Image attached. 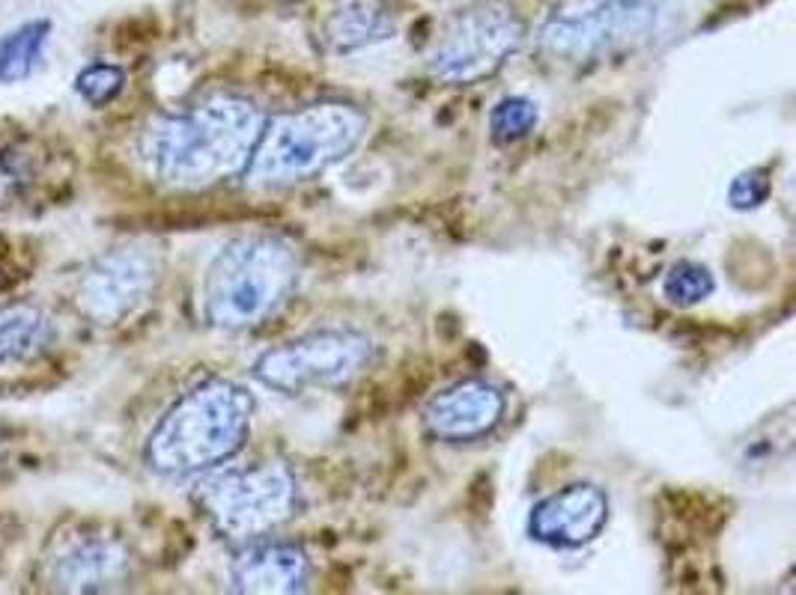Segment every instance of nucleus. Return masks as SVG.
<instances>
[{"label":"nucleus","instance_id":"nucleus-1","mask_svg":"<svg viewBox=\"0 0 796 595\" xmlns=\"http://www.w3.org/2000/svg\"><path fill=\"white\" fill-rule=\"evenodd\" d=\"M266 116L242 96H212L150 125L141 153L158 182L200 191L245 173Z\"/></svg>","mask_w":796,"mask_h":595},{"label":"nucleus","instance_id":"nucleus-2","mask_svg":"<svg viewBox=\"0 0 796 595\" xmlns=\"http://www.w3.org/2000/svg\"><path fill=\"white\" fill-rule=\"evenodd\" d=\"M254 396L230 379H207L167 408L146 441V464L191 476L233 459L251 435Z\"/></svg>","mask_w":796,"mask_h":595},{"label":"nucleus","instance_id":"nucleus-3","mask_svg":"<svg viewBox=\"0 0 796 595\" xmlns=\"http://www.w3.org/2000/svg\"><path fill=\"white\" fill-rule=\"evenodd\" d=\"M367 116L346 102H317L263 123L245 186L287 188L325 173L362 144Z\"/></svg>","mask_w":796,"mask_h":595},{"label":"nucleus","instance_id":"nucleus-4","mask_svg":"<svg viewBox=\"0 0 796 595\" xmlns=\"http://www.w3.org/2000/svg\"><path fill=\"white\" fill-rule=\"evenodd\" d=\"M296 247L278 236H242L218 250L203 280V316L221 330L257 328L299 283Z\"/></svg>","mask_w":796,"mask_h":595},{"label":"nucleus","instance_id":"nucleus-5","mask_svg":"<svg viewBox=\"0 0 796 595\" xmlns=\"http://www.w3.org/2000/svg\"><path fill=\"white\" fill-rule=\"evenodd\" d=\"M662 19L665 0H559L540 24L538 45L561 66H594L651 42Z\"/></svg>","mask_w":796,"mask_h":595},{"label":"nucleus","instance_id":"nucleus-6","mask_svg":"<svg viewBox=\"0 0 796 595\" xmlns=\"http://www.w3.org/2000/svg\"><path fill=\"white\" fill-rule=\"evenodd\" d=\"M197 503L224 539L257 542L296 515L299 485L287 464L259 462L203 480Z\"/></svg>","mask_w":796,"mask_h":595},{"label":"nucleus","instance_id":"nucleus-7","mask_svg":"<svg viewBox=\"0 0 796 595\" xmlns=\"http://www.w3.org/2000/svg\"><path fill=\"white\" fill-rule=\"evenodd\" d=\"M371 360L373 343L367 334L325 328L263 351L251 372L263 388L284 396H299L305 391L350 384L371 367Z\"/></svg>","mask_w":796,"mask_h":595},{"label":"nucleus","instance_id":"nucleus-8","mask_svg":"<svg viewBox=\"0 0 796 595\" xmlns=\"http://www.w3.org/2000/svg\"><path fill=\"white\" fill-rule=\"evenodd\" d=\"M526 24L507 3H480L447 24L427 54L435 81L466 87L496 75L517 52Z\"/></svg>","mask_w":796,"mask_h":595},{"label":"nucleus","instance_id":"nucleus-9","mask_svg":"<svg viewBox=\"0 0 796 595\" xmlns=\"http://www.w3.org/2000/svg\"><path fill=\"white\" fill-rule=\"evenodd\" d=\"M158 280V257L150 247H117L96 259L78 283V307L96 325H120L144 307Z\"/></svg>","mask_w":796,"mask_h":595},{"label":"nucleus","instance_id":"nucleus-10","mask_svg":"<svg viewBox=\"0 0 796 595\" xmlns=\"http://www.w3.org/2000/svg\"><path fill=\"white\" fill-rule=\"evenodd\" d=\"M609 521V497L597 485L576 483L549 494L528 515L531 539L549 548L573 551L594 542Z\"/></svg>","mask_w":796,"mask_h":595},{"label":"nucleus","instance_id":"nucleus-11","mask_svg":"<svg viewBox=\"0 0 796 595\" xmlns=\"http://www.w3.org/2000/svg\"><path fill=\"white\" fill-rule=\"evenodd\" d=\"M505 417V393L484 379H466L435 393L424 408L427 431L447 444L477 441Z\"/></svg>","mask_w":796,"mask_h":595},{"label":"nucleus","instance_id":"nucleus-12","mask_svg":"<svg viewBox=\"0 0 796 595\" xmlns=\"http://www.w3.org/2000/svg\"><path fill=\"white\" fill-rule=\"evenodd\" d=\"M129 577V551L108 536H78L48 560V581L60 593H108Z\"/></svg>","mask_w":796,"mask_h":595},{"label":"nucleus","instance_id":"nucleus-13","mask_svg":"<svg viewBox=\"0 0 796 595\" xmlns=\"http://www.w3.org/2000/svg\"><path fill=\"white\" fill-rule=\"evenodd\" d=\"M236 593L251 595H292L305 593L311 584V560L299 545L257 542L236 557L230 569Z\"/></svg>","mask_w":796,"mask_h":595},{"label":"nucleus","instance_id":"nucleus-14","mask_svg":"<svg viewBox=\"0 0 796 595\" xmlns=\"http://www.w3.org/2000/svg\"><path fill=\"white\" fill-rule=\"evenodd\" d=\"M394 33H397V21L376 0H350L331 10L329 19L322 21V45L334 57L373 48L379 42L394 40Z\"/></svg>","mask_w":796,"mask_h":595},{"label":"nucleus","instance_id":"nucleus-15","mask_svg":"<svg viewBox=\"0 0 796 595\" xmlns=\"http://www.w3.org/2000/svg\"><path fill=\"white\" fill-rule=\"evenodd\" d=\"M54 337L52 318L36 307L0 310V363H19L48 349Z\"/></svg>","mask_w":796,"mask_h":595},{"label":"nucleus","instance_id":"nucleus-16","mask_svg":"<svg viewBox=\"0 0 796 595\" xmlns=\"http://www.w3.org/2000/svg\"><path fill=\"white\" fill-rule=\"evenodd\" d=\"M48 33H52V21L33 19L0 36V83H19L36 69Z\"/></svg>","mask_w":796,"mask_h":595},{"label":"nucleus","instance_id":"nucleus-17","mask_svg":"<svg viewBox=\"0 0 796 595\" xmlns=\"http://www.w3.org/2000/svg\"><path fill=\"white\" fill-rule=\"evenodd\" d=\"M714 274L689 259H683L662 274V298L674 307H695L714 295Z\"/></svg>","mask_w":796,"mask_h":595},{"label":"nucleus","instance_id":"nucleus-18","mask_svg":"<svg viewBox=\"0 0 796 595\" xmlns=\"http://www.w3.org/2000/svg\"><path fill=\"white\" fill-rule=\"evenodd\" d=\"M538 125V104L526 96H510L489 113V134L498 144H513Z\"/></svg>","mask_w":796,"mask_h":595},{"label":"nucleus","instance_id":"nucleus-19","mask_svg":"<svg viewBox=\"0 0 796 595\" xmlns=\"http://www.w3.org/2000/svg\"><path fill=\"white\" fill-rule=\"evenodd\" d=\"M125 83V72L120 66H111V63H93L87 66L78 78H75V90L81 96L87 104H108L111 99L120 96Z\"/></svg>","mask_w":796,"mask_h":595},{"label":"nucleus","instance_id":"nucleus-20","mask_svg":"<svg viewBox=\"0 0 796 595\" xmlns=\"http://www.w3.org/2000/svg\"><path fill=\"white\" fill-rule=\"evenodd\" d=\"M766 194H770V179H766L764 170H752V173L737 176L734 186L728 191L734 209H755V205L764 203Z\"/></svg>","mask_w":796,"mask_h":595}]
</instances>
